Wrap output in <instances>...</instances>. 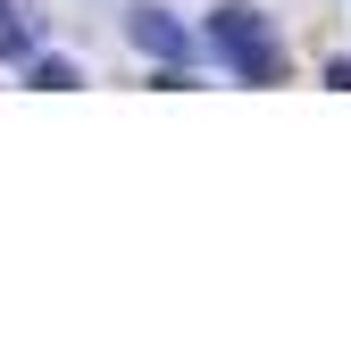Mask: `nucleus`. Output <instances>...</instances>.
Returning a JSON list of instances; mask_svg holds the SVG:
<instances>
[{
  "instance_id": "obj_2",
  "label": "nucleus",
  "mask_w": 351,
  "mask_h": 359,
  "mask_svg": "<svg viewBox=\"0 0 351 359\" xmlns=\"http://www.w3.org/2000/svg\"><path fill=\"white\" fill-rule=\"evenodd\" d=\"M134 34H143L151 50H168V59H184V50H192V42H184L176 25H159V8H143V17H134Z\"/></svg>"
},
{
  "instance_id": "obj_1",
  "label": "nucleus",
  "mask_w": 351,
  "mask_h": 359,
  "mask_svg": "<svg viewBox=\"0 0 351 359\" xmlns=\"http://www.w3.org/2000/svg\"><path fill=\"white\" fill-rule=\"evenodd\" d=\"M209 42H218V50H226V67H234V76H251V84H276V76H284V42L267 34V17H260V8H243V0L209 17Z\"/></svg>"
},
{
  "instance_id": "obj_3",
  "label": "nucleus",
  "mask_w": 351,
  "mask_h": 359,
  "mask_svg": "<svg viewBox=\"0 0 351 359\" xmlns=\"http://www.w3.org/2000/svg\"><path fill=\"white\" fill-rule=\"evenodd\" d=\"M25 42H34V34H25V8L0 0V59H25Z\"/></svg>"
}]
</instances>
